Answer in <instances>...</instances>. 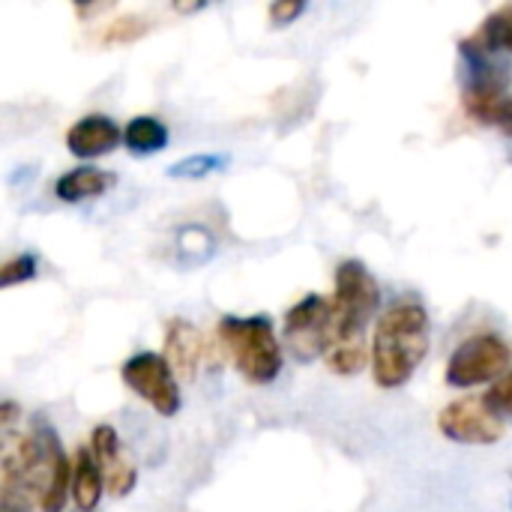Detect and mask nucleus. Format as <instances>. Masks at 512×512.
<instances>
[{
	"label": "nucleus",
	"mask_w": 512,
	"mask_h": 512,
	"mask_svg": "<svg viewBox=\"0 0 512 512\" xmlns=\"http://www.w3.org/2000/svg\"><path fill=\"white\" fill-rule=\"evenodd\" d=\"M228 159L225 156H213V153H201V156H189V159H180L168 168L171 177H207L213 171H219Z\"/></svg>",
	"instance_id": "obj_16"
},
{
	"label": "nucleus",
	"mask_w": 512,
	"mask_h": 512,
	"mask_svg": "<svg viewBox=\"0 0 512 512\" xmlns=\"http://www.w3.org/2000/svg\"><path fill=\"white\" fill-rule=\"evenodd\" d=\"M438 429L447 441L486 447L504 438V420L486 405V399H459L438 414Z\"/></svg>",
	"instance_id": "obj_7"
},
{
	"label": "nucleus",
	"mask_w": 512,
	"mask_h": 512,
	"mask_svg": "<svg viewBox=\"0 0 512 512\" xmlns=\"http://www.w3.org/2000/svg\"><path fill=\"white\" fill-rule=\"evenodd\" d=\"M486 405L498 417H512V372H507L501 381H495L486 393Z\"/></svg>",
	"instance_id": "obj_19"
},
{
	"label": "nucleus",
	"mask_w": 512,
	"mask_h": 512,
	"mask_svg": "<svg viewBox=\"0 0 512 512\" xmlns=\"http://www.w3.org/2000/svg\"><path fill=\"white\" fill-rule=\"evenodd\" d=\"M327 369L336 375H357L366 366V342L363 336H348V333H336L330 351L324 354Z\"/></svg>",
	"instance_id": "obj_15"
},
{
	"label": "nucleus",
	"mask_w": 512,
	"mask_h": 512,
	"mask_svg": "<svg viewBox=\"0 0 512 512\" xmlns=\"http://www.w3.org/2000/svg\"><path fill=\"white\" fill-rule=\"evenodd\" d=\"M90 450L105 474V489L114 495V498H123L135 489V480H138V471L135 465L129 462V456L123 453L120 447V438L111 426H96L93 435H90Z\"/></svg>",
	"instance_id": "obj_8"
},
{
	"label": "nucleus",
	"mask_w": 512,
	"mask_h": 512,
	"mask_svg": "<svg viewBox=\"0 0 512 512\" xmlns=\"http://www.w3.org/2000/svg\"><path fill=\"white\" fill-rule=\"evenodd\" d=\"M378 306H381V288H378L375 276L360 261L339 264V270H336V294H333L339 333L363 336V327L372 321Z\"/></svg>",
	"instance_id": "obj_4"
},
{
	"label": "nucleus",
	"mask_w": 512,
	"mask_h": 512,
	"mask_svg": "<svg viewBox=\"0 0 512 512\" xmlns=\"http://www.w3.org/2000/svg\"><path fill=\"white\" fill-rule=\"evenodd\" d=\"M141 33H147V18H141V15H120L117 21L108 24L105 42H132Z\"/></svg>",
	"instance_id": "obj_18"
},
{
	"label": "nucleus",
	"mask_w": 512,
	"mask_h": 512,
	"mask_svg": "<svg viewBox=\"0 0 512 512\" xmlns=\"http://www.w3.org/2000/svg\"><path fill=\"white\" fill-rule=\"evenodd\" d=\"M429 354V312L420 303L390 306L372 336V375L384 390L405 387Z\"/></svg>",
	"instance_id": "obj_1"
},
{
	"label": "nucleus",
	"mask_w": 512,
	"mask_h": 512,
	"mask_svg": "<svg viewBox=\"0 0 512 512\" xmlns=\"http://www.w3.org/2000/svg\"><path fill=\"white\" fill-rule=\"evenodd\" d=\"M201 354H204L201 333L192 324H186L183 318H174L165 330V360L171 363L174 375L180 381H192L198 372Z\"/></svg>",
	"instance_id": "obj_10"
},
{
	"label": "nucleus",
	"mask_w": 512,
	"mask_h": 512,
	"mask_svg": "<svg viewBox=\"0 0 512 512\" xmlns=\"http://www.w3.org/2000/svg\"><path fill=\"white\" fill-rule=\"evenodd\" d=\"M33 276H36V255L24 252V255H15V258H9V261L3 264V270H0V285H3V288H12V285H21V282H27V279H33Z\"/></svg>",
	"instance_id": "obj_17"
},
{
	"label": "nucleus",
	"mask_w": 512,
	"mask_h": 512,
	"mask_svg": "<svg viewBox=\"0 0 512 512\" xmlns=\"http://www.w3.org/2000/svg\"><path fill=\"white\" fill-rule=\"evenodd\" d=\"M512 351L510 345L498 336V333H483V336H471L468 342H462L450 363H447V384L450 387H480L489 381H501L507 375Z\"/></svg>",
	"instance_id": "obj_5"
},
{
	"label": "nucleus",
	"mask_w": 512,
	"mask_h": 512,
	"mask_svg": "<svg viewBox=\"0 0 512 512\" xmlns=\"http://www.w3.org/2000/svg\"><path fill=\"white\" fill-rule=\"evenodd\" d=\"M492 126H498L504 135H510L512 138V96H507V99L498 105V111H495V117H492Z\"/></svg>",
	"instance_id": "obj_21"
},
{
	"label": "nucleus",
	"mask_w": 512,
	"mask_h": 512,
	"mask_svg": "<svg viewBox=\"0 0 512 512\" xmlns=\"http://www.w3.org/2000/svg\"><path fill=\"white\" fill-rule=\"evenodd\" d=\"M123 141L120 126L105 114H87L66 132V147L78 159H96L111 153Z\"/></svg>",
	"instance_id": "obj_9"
},
{
	"label": "nucleus",
	"mask_w": 512,
	"mask_h": 512,
	"mask_svg": "<svg viewBox=\"0 0 512 512\" xmlns=\"http://www.w3.org/2000/svg\"><path fill=\"white\" fill-rule=\"evenodd\" d=\"M120 375H123V384L135 396L150 402L156 414L174 417L180 411V384H177L171 363L162 354H153V351L135 354L123 363Z\"/></svg>",
	"instance_id": "obj_6"
},
{
	"label": "nucleus",
	"mask_w": 512,
	"mask_h": 512,
	"mask_svg": "<svg viewBox=\"0 0 512 512\" xmlns=\"http://www.w3.org/2000/svg\"><path fill=\"white\" fill-rule=\"evenodd\" d=\"M114 183H117V177H114L111 171L81 165V168H72V171H66L63 177H57L54 192H57V198L66 201V204H78V201H84V198H99V195H105Z\"/></svg>",
	"instance_id": "obj_11"
},
{
	"label": "nucleus",
	"mask_w": 512,
	"mask_h": 512,
	"mask_svg": "<svg viewBox=\"0 0 512 512\" xmlns=\"http://www.w3.org/2000/svg\"><path fill=\"white\" fill-rule=\"evenodd\" d=\"M471 48L486 51V54H501L510 51L512 54V6H501L495 9L471 39H465Z\"/></svg>",
	"instance_id": "obj_13"
},
{
	"label": "nucleus",
	"mask_w": 512,
	"mask_h": 512,
	"mask_svg": "<svg viewBox=\"0 0 512 512\" xmlns=\"http://www.w3.org/2000/svg\"><path fill=\"white\" fill-rule=\"evenodd\" d=\"M219 339L231 354L237 372L252 384H270L282 372V348L273 333V321L264 315L237 318L228 315L219 321Z\"/></svg>",
	"instance_id": "obj_2"
},
{
	"label": "nucleus",
	"mask_w": 512,
	"mask_h": 512,
	"mask_svg": "<svg viewBox=\"0 0 512 512\" xmlns=\"http://www.w3.org/2000/svg\"><path fill=\"white\" fill-rule=\"evenodd\" d=\"M339 333L333 300L327 297H303L285 315V345L294 360L309 363L330 351Z\"/></svg>",
	"instance_id": "obj_3"
},
{
	"label": "nucleus",
	"mask_w": 512,
	"mask_h": 512,
	"mask_svg": "<svg viewBox=\"0 0 512 512\" xmlns=\"http://www.w3.org/2000/svg\"><path fill=\"white\" fill-rule=\"evenodd\" d=\"M306 6L300 3V0H282V3H273L270 6V18H273V24H291L300 12H303Z\"/></svg>",
	"instance_id": "obj_20"
},
{
	"label": "nucleus",
	"mask_w": 512,
	"mask_h": 512,
	"mask_svg": "<svg viewBox=\"0 0 512 512\" xmlns=\"http://www.w3.org/2000/svg\"><path fill=\"white\" fill-rule=\"evenodd\" d=\"M123 144L138 156L159 153L168 144V126L159 117H132L123 129Z\"/></svg>",
	"instance_id": "obj_14"
},
{
	"label": "nucleus",
	"mask_w": 512,
	"mask_h": 512,
	"mask_svg": "<svg viewBox=\"0 0 512 512\" xmlns=\"http://www.w3.org/2000/svg\"><path fill=\"white\" fill-rule=\"evenodd\" d=\"M105 489V474L93 456V450H78L75 471H72V501L78 512H93Z\"/></svg>",
	"instance_id": "obj_12"
}]
</instances>
